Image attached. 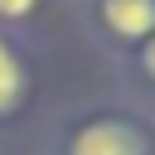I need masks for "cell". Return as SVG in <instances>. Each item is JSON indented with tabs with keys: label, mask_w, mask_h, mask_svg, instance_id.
Returning <instances> with one entry per match:
<instances>
[{
	"label": "cell",
	"mask_w": 155,
	"mask_h": 155,
	"mask_svg": "<svg viewBox=\"0 0 155 155\" xmlns=\"http://www.w3.org/2000/svg\"><path fill=\"white\" fill-rule=\"evenodd\" d=\"M68 155H140V136L121 121H92L73 136Z\"/></svg>",
	"instance_id": "cell-1"
},
{
	"label": "cell",
	"mask_w": 155,
	"mask_h": 155,
	"mask_svg": "<svg viewBox=\"0 0 155 155\" xmlns=\"http://www.w3.org/2000/svg\"><path fill=\"white\" fill-rule=\"evenodd\" d=\"M102 19L121 39H140L155 29V0H102Z\"/></svg>",
	"instance_id": "cell-2"
},
{
	"label": "cell",
	"mask_w": 155,
	"mask_h": 155,
	"mask_svg": "<svg viewBox=\"0 0 155 155\" xmlns=\"http://www.w3.org/2000/svg\"><path fill=\"white\" fill-rule=\"evenodd\" d=\"M19 87H24L19 63H15V53H10V48H5V39H0V111H10V107L19 102Z\"/></svg>",
	"instance_id": "cell-3"
},
{
	"label": "cell",
	"mask_w": 155,
	"mask_h": 155,
	"mask_svg": "<svg viewBox=\"0 0 155 155\" xmlns=\"http://www.w3.org/2000/svg\"><path fill=\"white\" fill-rule=\"evenodd\" d=\"M145 68H150V78H155V39L145 44Z\"/></svg>",
	"instance_id": "cell-5"
},
{
	"label": "cell",
	"mask_w": 155,
	"mask_h": 155,
	"mask_svg": "<svg viewBox=\"0 0 155 155\" xmlns=\"http://www.w3.org/2000/svg\"><path fill=\"white\" fill-rule=\"evenodd\" d=\"M34 10V0H0V15L5 19H19V15H29Z\"/></svg>",
	"instance_id": "cell-4"
}]
</instances>
